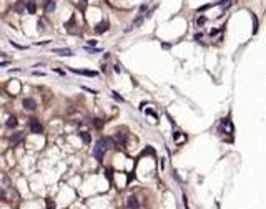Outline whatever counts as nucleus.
I'll list each match as a JSON object with an SVG mask.
<instances>
[{"label": "nucleus", "mask_w": 266, "mask_h": 209, "mask_svg": "<svg viewBox=\"0 0 266 209\" xmlns=\"http://www.w3.org/2000/svg\"><path fill=\"white\" fill-rule=\"evenodd\" d=\"M80 138H82V140L85 141V143H90V141H92L90 134H88V133H85V131H82V133H80Z\"/></svg>", "instance_id": "16"}, {"label": "nucleus", "mask_w": 266, "mask_h": 209, "mask_svg": "<svg viewBox=\"0 0 266 209\" xmlns=\"http://www.w3.org/2000/svg\"><path fill=\"white\" fill-rule=\"evenodd\" d=\"M205 23H206V17H205V15H201V17L196 18V25H198V27H203Z\"/></svg>", "instance_id": "15"}, {"label": "nucleus", "mask_w": 266, "mask_h": 209, "mask_svg": "<svg viewBox=\"0 0 266 209\" xmlns=\"http://www.w3.org/2000/svg\"><path fill=\"white\" fill-rule=\"evenodd\" d=\"M113 141H116L118 144H125V133H116L115 134V138H113Z\"/></svg>", "instance_id": "11"}, {"label": "nucleus", "mask_w": 266, "mask_h": 209, "mask_svg": "<svg viewBox=\"0 0 266 209\" xmlns=\"http://www.w3.org/2000/svg\"><path fill=\"white\" fill-rule=\"evenodd\" d=\"M82 88H83L85 91H88V93H93V95L97 93V90H92V88H86V87H82Z\"/></svg>", "instance_id": "21"}, {"label": "nucleus", "mask_w": 266, "mask_h": 209, "mask_svg": "<svg viewBox=\"0 0 266 209\" xmlns=\"http://www.w3.org/2000/svg\"><path fill=\"white\" fill-rule=\"evenodd\" d=\"M14 8H15V12H17V13H23L27 7H25V4H23V2H20V0H18L17 4H15Z\"/></svg>", "instance_id": "10"}, {"label": "nucleus", "mask_w": 266, "mask_h": 209, "mask_svg": "<svg viewBox=\"0 0 266 209\" xmlns=\"http://www.w3.org/2000/svg\"><path fill=\"white\" fill-rule=\"evenodd\" d=\"M4 198H5V194H4V191L0 189V201H4Z\"/></svg>", "instance_id": "25"}, {"label": "nucleus", "mask_w": 266, "mask_h": 209, "mask_svg": "<svg viewBox=\"0 0 266 209\" xmlns=\"http://www.w3.org/2000/svg\"><path fill=\"white\" fill-rule=\"evenodd\" d=\"M105 174H107V178H108V179H112V169H110V168H108V169L105 171Z\"/></svg>", "instance_id": "22"}, {"label": "nucleus", "mask_w": 266, "mask_h": 209, "mask_svg": "<svg viewBox=\"0 0 266 209\" xmlns=\"http://www.w3.org/2000/svg\"><path fill=\"white\" fill-rule=\"evenodd\" d=\"M2 55H4V53H0V57H2Z\"/></svg>", "instance_id": "27"}, {"label": "nucleus", "mask_w": 266, "mask_h": 209, "mask_svg": "<svg viewBox=\"0 0 266 209\" xmlns=\"http://www.w3.org/2000/svg\"><path fill=\"white\" fill-rule=\"evenodd\" d=\"M113 138H100V140L95 143V148H93V156L98 159V161H101L103 159V155L107 149H110L113 146Z\"/></svg>", "instance_id": "1"}, {"label": "nucleus", "mask_w": 266, "mask_h": 209, "mask_svg": "<svg viewBox=\"0 0 266 209\" xmlns=\"http://www.w3.org/2000/svg\"><path fill=\"white\" fill-rule=\"evenodd\" d=\"M20 141H23V134H22V133H15V134H12V136H10V143L14 144V146H15V144H18Z\"/></svg>", "instance_id": "5"}, {"label": "nucleus", "mask_w": 266, "mask_h": 209, "mask_svg": "<svg viewBox=\"0 0 266 209\" xmlns=\"http://www.w3.org/2000/svg\"><path fill=\"white\" fill-rule=\"evenodd\" d=\"M201 37H203L201 33H196V35H195V40H201Z\"/></svg>", "instance_id": "24"}, {"label": "nucleus", "mask_w": 266, "mask_h": 209, "mask_svg": "<svg viewBox=\"0 0 266 209\" xmlns=\"http://www.w3.org/2000/svg\"><path fill=\"white\" fill-rule=\"evenodd\" d=\"M30 130H32V133H37V134L43 133V126L38 123V119H35V118L30 119Z\"/></svg>", "instance_id": "2"}, {"label": "nucleus", "mask_w": 266, "mask_h": 209, "mask_svg": "<svg viewBox=\"0 0 266 209\" xmlns=\"http://www.w3.org/2000/svg\"><path fill=\"white\" fill-rule=\"evenodd\" d=\"M10 43L14 45L15 48H20V50H25V48H27V47H23V45H18V43H15V42H10Z\"/></svg>", "instance_id": "20"}, {"label": "nucleus", "mask_w": 266, "mask_h": 209, "mask_svg": "<svg viewBox=\"0 0 266 209\" xmlns=\"http://www.w3.org/2000/svg\"><path fill=\"white\" fill-rule=\"evenodd\" d=\"M221 30H223V27H221V28H213L211 32H210V35H211V37H215V35H218V33L221 32Z\"/></svg>", "instance_id": "19"}, {"label": "nucleus", "mask_w": 266, "mask_h": 209, "mask_svg": "<svg viewBox=\"0 0 266 209\" xmlns=\"http://www.w3.org/2000/svg\"><path fill=\"white\" fill-rule=\"evenodd\" d=\"M35 10H37L35 2H33V0H30L29 4H27V12H29V13H35Z\"/></svg>", "instance_id": "13"}, {"label": "nucleus", "mask_w": 266, "mask_h": 209, "mask_svg": "<svg viewBox=\"0 0 266 209\" xmlns=\"http://www.w3.org/2000/svg\"><path fill=\"white\" fill-rule=\"evenodd\" d=\"M126 206H128L130 209H138V201H137V198H135V196H130L128 201H126Z\"/></svg>", "instance_id": "6"}, {"label": "nucleus", "mask_w": 266, "mask_h": 209, "mask_svg": "<svg viewBox=\"0 0 266 209\" xmlns=\"http://www.w3.org/2000/svg\"><path fill=\"white\" fill-rule=\"evenodd\" d=\"M112 96H113V98H115V100H116V101H120V103H122V101H123V98H122V96H120V95H118V93H116V91H112Z\"/></svg>", "instance_id": "18"}, {"label": "nucleus", "mask_w": 266, "mask_h": 209, "mask_svg": "<svg viewBox=\"0 0 266 209\" xmlns=\"http://www.w3.org/2000/svg\"><path fill=\"white\" fill-rule=\"evenodd\" d=\"M93 125H95V128H101V126H103V121H101L100 118H95L93 119Z\"/></svg>", "instance_id": "17"}, {"label": "nucleus", "mask_w": 266, "mask_h": 209, "mask_svg": "<svg viewBox=\"0 0 266 209\" xmlns=\"http://www.w3.org/2000/svg\"><path fill=\"white\" fill-rule=\"evenodd\" d=\"M218 5H221V8H223V13H225V12H226L228 8H230L231 5H233V0H228V2H225V0H221V2H219Z\"/></svg>", "instance_id": "12"}, {"label": "nucleus", "mask_w": 266, "mask_h": 209, "mask_svg": "<svg viewBox=\"0 0 266 209\" xmlns=\"http://www.w3.org/2000/svg\"><path fill=\"white\" fill-rule=\"evenodd\" d=\"M108 30V22H100L97 25V28H95V32L97 33H103V32H107Z\"/></svg>", "instance_id": "8"}, {"label": "nucleus", "mask_w": 266, "mask_h": 209, "mask_svg": "<svg viewBox=\"0 0 266 209\" xmlns=\"http://www.w3.org/2000/svg\"><path fill=\"white\" fill-rule=\"evenodd\" d=\"M55 10V0H47V4H45V12L47 13H52Z\"/></svg>", "instance_id": "9"}, {"label": "nucleus", "mask_w": 266, "mask_h": 209, "mask_svg": "<svg viewBox=\"0 0 266 209\" xmlns=\"http://www.w3.org/2000/svg\"><path fill=\"white\" fill-rule=\"evenodd\" d=\"M80 2H83V4H85V2H86V0H80Z\"/></svg>", "instance_id": "26"}, {"label": "nucleus", "mask_w": 266, "mask_h": 209, "mask_svg": "<svg viewBox=\"0 0 266 209\" xmlns=\"http://www.w3.org/2000/svg\"><path fill=\"white\" fill-rule=\"evenodd\" d=\"M47 206H48V209H53L55 206H53V202L50 201V199H47Z\"/></svg>", "instance_id": "23"}, {"label": "nucleus", "mask_w": 266, "mask_h": 209, "mask_svg": "<svg viewBox=\"0 0 266 209\" xmlns=\"http://www.w3.org/2000/svg\"><path fill=\"white\" fill-rule=\"evenodd\" d=\"M53 53H55V55H58V57H72L73 52L70 50V48H55Z\"/></svg>", "instance_id": "3"}, {"label": "nucleus", "mask_w": 266, "mask_h": 209, "mask_svg": "<svg viewBox=\"0 0 266 209\" xmlns=\"http://www.w3.org/2000/svg\"><path fill=\"white\" fill-rule=\"evenodd\" d=\"M73 73H78V75H85V76H97V72H90V70H73Z\"/></svg>", "instance_id": "7"}, {"label": "nucleus", "mask_w": 266, "mask_h": 209, "mask_svg": "<svg viewBox=\"0 0 266 209\" xmlns=\"http://www.w3.org/2000/svg\"><path fill=\"white\" fill-rule=\"evenodd\" d=\"M23 108L25 110H35L37 108V103L33 101V98H25V100H23Z\"/></svg>", "instance_id": "4"}, {"label": "nucleus", "mask_w": 266, "mask_h": 209, "mask_svg": "<svg viewBox=\"0 0 266 209\" xmlns=\"http://www.w3.org/2000/svg\"><path fill=\"white\" fill-rule=\"evenodd\" d=\"M17 125H18L17 118H14V116H12V118H8V121H7V128H15Z\"/></svg>", "instance_id": "14"}]
</instances>
